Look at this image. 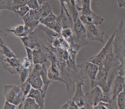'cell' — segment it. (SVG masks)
I'll list each match as a JSON object with an SVG mask.
<instances>
[{
  "label": "cell",
  "mask_w": 125,
  "mask_h": 109,
  "mask_svg": "<svg viewBox=\"0 0 125 109\" xmlns=\"http://www.w3.org/2000/svg\"><path fill=\"white\" fill-rule=\"evenodd\" d=\"M42 14V9L41 6L37 9H30L29 11V15L30 18L39 21H40Z\"/></svg>",
  "instance_id": "26"
},
{
  "label": "cell",
  "mask_w": 125,
  "mask_h": 109,
  "mask_svg": "<svg viewBox=\"0 0 125 109\" xmlns=\"http://www.w3.org/2000/svg\"><path fill=\"white\" fill-rule=\"evenodd\" d=\"M125 23L121 19L115 30V35L113 42V51L115 55L120 61L121 65L123 63L125 56Z\"/></svg>",
  "instance_id": "2"
},
{
  "label": "cell",
  "mask_w": 125,
  "mask_h": 109,
  "mask_svg": "<svg viewBox=\"0 0 125 109\" xmlns=\"http://www.w3.org/2000/svg\"><path fill=\"white\" fill-rule=\"evenodd\" d=\"M30 73V70L28 69L24 68L22 67L20 73V79L21 82V83H24L27 79H28L29 74Z\"/></svg>",
  "instance_id": "29"
},
{
  "label": "cell",
  "mask_w": 125,
  "mask_h": 109,
  "mask_svg": "<svg viewBox=\"0 0 125 109\" xmlns=\"http://www.w3.org/2000/svg\"><path fill=\"white\" fill-rule=\"evenodd\" d=\"M57 16L53 13L40 21V23L54 32L61 34V31L58 28L56 22Z\"/></svg>",
  "instance_id": "17"
},
{
  "label": "cell",
  "mask_w": 125,
  "mask_h": 109,
  "mask_svg": "<svg viewBox=\"0 0 125 109\" xmlns=\"http://www.w3.org/2000/svg\"><path fill=\"white\" fill-rule=\"evenodd\" d=\"M41 7L42 9V14L40 20V22L41 20L44 19L46 17L53 13L51 6L46 1H45L41 5Z\"/></svg>",
  "instance_id": "25"
},
{
  "label": "cell",
  "mask_w": 125,
  "mask_h": 109,
  "mask_svg": "<svg viewBox=\"0 0 125 109\" xmlns=\"http://www.w3.org/2000/svg\"><path fill=\"white\" fill-rule=\"evenodd\" d=\"M40 73L41 78L42 80L43 85H44L43 89L42 90L46 94L47 89L51 82V80L50 79L48 76L47 70L46 68L45 65L44 64H43L42 65V69L40 72Z\"/></svg>",
  "instance_id": "23"
},
{
  "label": "cell",
  "mask_w": 125,
  "mask_h": 109,
  "mask_svg": "<svg viewBox=\"0 0 125 109\" xmlns=\"http://www.w3.org/2000/svg\"><path fill=\"white\" fill-rule=\"evenodd\" d=\"M67 41L69 44V47L67 51L70 58L74 62H76V55L80 49L84 46L89 44V42L87 41H81L77 40L75 36H74Z\"/></svg>",
  "instance_id": "11"
},
{
  "label": "cell",
  "mask_w": 125,
  "mask_h": 109,
  "mask_svg": "<svg viewBox=\"0 0 125 109\" xmlns=\"http://www.w3.org/2000/svg\"><path fill=\"white\" fill-rule=\"evenodd\" d=\"M103 91L99 86H96L85 94L87 105L86 109H93L94 107L102 101Z\"/></svg>",
  "instance_id": "8"
},
{
  "label": "cell",
  "mask_w": 125,
  "mask_h": 109,
  "mask_svg": "<svg viewBox=\"0 0 125 109\" xmlns=\"http://www.w3.org/2000/svg\"><path fill=\"white\" fill-rule=\"evenodd\" d=\"M62 109H78V107L76 104L75 102L71 98L66 103L62 105L61 107Z\"/></svg>",
  "instance_id": "33"
},
{
  "label": "cell",
  "mask_w": 125,
  "mask_h": 109,
  "mask_svg": "<svg viewBox=\"0 0 125 109\" xmlns=\"http://www.w3.org/2000/svg\"></svg>",
  "instance_id": "45"
},
{
  "label": "cell",
  "mask_w": 125,
  "mask_h": 109,
  "mask_svg": "<svg viewBox=\"0 0 125 109\" xmlns=\"http://www.w3.org/2000/svg\"><path fill=\"white\" fill-rule=\"evenodd\" d=\"M0 61L3 68L11 74L19 73L21 68L22 61L20 58L0 56Z\"/></svg>",
  "instance_id": "6"
},
{
  "label": "cell",
  "mask_w": 125,
  "mask_h": 109,
  "mask_svg": "<svg viewBox=\"0 0 125 109\" xmlns=\"http://www.w3.org/2000/svg\"><path fill=\"white\" fill-rule=\"evenodd\" d=\"M28 0H13L12 11L14 12L20 8L27 5Z\"/></svg>",
  "instance_id": "28"
},
{
  "label": "cell",
  "mask_w": 125,
  "mask_h": 109,
  "mask_svg": "<svg viewBox=\"0 0 125 109\" xmlns=\"http://www.w3.org/2000/svg\"><path fill=\"white\" fill-rule=\"evenodd\" d=\"M112 101L113 100H112L111 92L103 91L102 101L108 103H111Z\"/></svg>",
  "instance_id": "37"
},
{
  "label": "cell",
  "mask_w": 125,
  "mask_h": 109,
  "mask_svg": "<svg viewBox=\"0 0 125 109\" xmlns=\"http://www.w3.org/2000/svg\"><path fill=\"white\" fill-rule=\"evenodd\" d=\"M121 63L115 57L113 51L108 54L104 61L99 66V71L94 80H90L91 89L99 86L105 92H111V87L114 79L118 74Z\"/></svg>",
  "instance_id": "1"
},
{
  "label": "cell",
  "mask_w": 125,
  "mask_h": 109,
  "mask_svg": "<svg viewBox=\"0 0 125 109\" xmlns=\"http://www.w3.org/2000/svg\"><path fill=\"white\" fill-rule=\"evenodd\" d=\"M61 35L62 37L67 41L69 40L74 36L73 31L70 28L62 29L61 32Z\"/></svg>",
  "instance_id": "30"
},
{
  "label": "cell",
  "mask_w": 125,
  "mask_h": 109,
  "mask_svg": "<svg viewBox=\"0 0 125 109\" xmlns=\"http://www.w3.org/2000/svg\"><path fill=\"white\" fill-rule=\"evenodd\" d=\"M21 19L23 21L24 25L29 28L31 32L33 31L39 26V23H40V21L30 18L29 12L23 17H22Z\"/></svg>",
  "instance_id": "24"
},
{
  "label": "cell",
  "mask_w": 125,
  "mask_h": 109,
  "mask_svg": "<svg viewBox=\"0 0 125 109\" xmlns=\"http://www.w3.org/2000/svg\"><path fill=\"white\" fill-rule=\"evenodd\" d=\"M125 88V77L121 75L118 74L116 76L114 86L111 90V94L112 100H114L116 99L118 95L124 91Z\"/></svg>",
  "instance_id": "15"
},
{
  "label": "cell",
  "mask_w": 125,
  "mask_h": 109,
  "mask_svg": "<svg viewBox=\"0 0 125 109\" xmlns=\"http://www.w3.org/2000/svg\"><path fill=\"white\" fill-rule=\"evenodd\" d=\"M81 14L83 15H87L92 14L94 13L92 11L90 8V4H83L82 3V7H81Z\"/></svg>",
  "instance_id": "36"
},
{
  "label": "cell",
  "mask_w": 125,
  "mask_h": 109,
  "mask_svg": "<svg viewBox=\"0 0 125 109\" xmlns=\"http://www.w3.org/2000/svg\"><path fill=\"white\" fill-rule=\"evenodd\" d=\"M5 30L13 33L19 37L27 36L31 32L28 27L22 24L18 25L11 29H5Z\"/></svg>",
  "instance_id": "21"
},
{
  "label": "cell",
  "mask_w": 125,
  "mask_h": 109,
  "mask_svg": "<svg viewBox=\"0 0 125 109\" xmlns=\"http://www.w3.org/2000/svg\"><path fill=\"white\" fill-rule=\"evenodd\" d=\"M117 104L120 109H125V88L117 96Z\"/></svg>",
  "instance_id": "27"
},
{
  "label": "cell",
  "mask_w": 125,
  "mask_h": 109,
  "mask_svg": "<svg viewBox=\"0 0 125 109\" xmlns=\"http://www.w3.org/2000/svg\"><path fill=\"white\" fill-rule=\"evenodd\" d=\"M19 86L21 90V91H22L24 96L25 97H26V96L27 97V95L29 93V92L32 88L31 85L27 81H26L24 83H21V84Z\"/></svg>",
  "instance_id": "31"
},
{
  "label": "cell",
  "mask_w": 125,
  "mask_h": 109,
  "mask_svg": "<svg viewBox=\"0 0 125 109\" xmlns=\"http://www.w3.org/2000/svg\"><path fill=\"white\" fill-rule=\"evenodd\" d=\"M91 0H81L82 3L83 4H90Z\"/></svg>",
  "instance_id": "43"
},
{
  "label": "cell",
  "mask_w": 125,
  "mask_h": 109,
  "mask_svg": "<svg viewBox=\"0 0 125 109\" xmlns=\"http://www.w3.org/2000/svg\"><path fill=\"white\" fill-rule=\"evenodd\" d=\"M86 30L87 38L91 40H96L104 43V32L100 28L98 25L92 24H84Z\"/></svg>",
  "instance_id": "10"
},
{
  "label": "cell",
  "mask_w": 125,
  "mask_h": 109,
  "mask_svg": "<svg viewBox=\"0 0 125 109\" xmlns=\"http://www.w3.org/2000/svg\"><path fill=\"white\" fill-rule=\"evenodd\" d=\"M73 31L75 33L77 40L81 41H87L86 39L87 38L86 28L79 18L74 22Z\"/></svg>",
  "instance_id": "14"
},
{
  "label": "cell",
  "mask_w": 125,
  "mask_h": 109,
  "mask_svg": "<svg viewBox=\"0 0 125 109\" xmlns=\"http://www.w3.org/2000/svg\"><path fill=\"white\" fill-rule=\"evenodd\" d=\"M45 93L42 89L31 88L29 93L26 97H31L34 99L37 104L39 105L40 109L44 108V102Z\"/></svg>",
  "instance_id": "16"
},
{
  "label": "cell",
  "mask_w": 125,
  "mask_h": 109,
  "mask_svg": "<svg viewBox=\"0 0 125 109\" xmlns=\"http://www.w3.org/2000/svg\"><path fill=\"white\" fill-rule=\"evenodd\" d=\"M29 10H30L29 7L27 5H26L20 8L18 10H16L14 12V13L21 18L24 16H25L26 14H27L29 12Z\"/></svg>",
  "instance_id": "34"
},
{
  "label": "cell",
  "mask_w": 125,
  "mask_h": 109,
  "mask_svg": "<svg viewBox=\"0 0 125 109\" xmlns=\"http://www.w3.org/2000/svg\"><path fill=\"white\" fill-rule=\"evenodd\" d=\"M48 54L44 53L41 48L33 50V61L35 64H43L48 62Z\"/></svg>",
  "instance_id": "20"
},
{
  "label": "cell",
  "mask_w": 125,
  "mask_h": 109,
  "mask_svg": "<svg viewBox=\"0 0 125 109\" xmlns=\"http://www.w3.org/2000/svg\"><path fill=\"white\" fill-rule=\"evenodd\" d=\"M41 69V64L34 65L33 69L26 80L31 85L32 88L34 89H41L43 85L40 73Z\"/></svg>",
  "instance_id": "9"
},
{
  "label": "cell",
  "mask_w": 125,
  "mask_h": 109,
  "mask_svg": "<svg viewBox=\"0 0 125 109\" xmlns=\"http://www.w3.org/2000/svg\"><path fill=\"white\" fill-rule=\"evenodd\" d=\"M83 84L77 83L76 84V91L73 97L71 98L75 102L78 109H86L87 105L85 94H84L82 90Z\"/></svg>",
  "instance_id": "12"
},
{
  "label": "cell",
  "mask_w": 125,
  "mask_h": 109,
  "mask_svg": "<svg viewBox=\"0 0 125 109\" xmlns=\"http://www.w3.org/2000/svg\"><path fill=\"white\" fill-rule=\"evenodd\" d=\"M13 0H0V10L8 9L12 11Z\"/></svg>",
  "instance_id": "32"
},
{
  "label": "cell",
  "mask_w": 125,
  "mask_h": 109,
  "mask_svg": "<svg viewBox=\"0 0 125 109\" xmlns=\"http://www.w3.org/2000/svg\"><path fill=\"white\" fill-rule=\"evenodd\" d=\"M112 108L111 103H108L106 102H104L103 101H100L97 105L94 107L93 109H110Z\"/></svg>",
  "instance_id": "38"
},
{
  "label": "cell",
  "mask_w": 125,
  "mask_h": 109,
  "mask_svg": "<svg viewBox=\"0 0 125 109\" xmlns=\"http://www.w3.org/2000/svg\"><path fill=\"white\" fill-rule=\"evenodd\" d=\"M25 49L26 50V53H27V57L30 60L31 62L33 63V51H32L31 49H30L27 47H25Z\"/></svg>",
  "instance_id": "41"
},
{
  "label": "cell",
  "mask_w": 125,
  "mask_h": 109,
  "mask_svg": "<svg viewBox=\"0 0 125 109\" xmlns=\"http://www.w3.org/2000/svg\"><path fill=\"white\" fill-rule=\"evenodd\" d=\"M118 4L120 8H125V0H117Z\"/></svg>",
  "instance_id": "42"
},
{
  "label": "cell",
  "mask_w": 125,
  "mask_h": 109,
  "mask_svg": "<svg viewBox=\"0 0 125 109\" xmlns=\"http://www.w3.org/2000/svg\"><path fill=\"white\" fill-rule=\"evenodd\" d=\"M48 54V59L51 61V66L47 71L48 76L51 80L58 81L64 83V81L62 79L61 72L57 61V58L55 54L51 51L46 49Z\"/></svg>",
  "instance_id": "7"
},
{
  "label": "cell",
  "mask_w": 125,
  "mask_h": 109,
  "mask_svg": "<svg viewBox=\"0 0 125 109\" xmlns=\"http://www.w3.org/2000/svg\"><path fill=\"white\" fill-rule=\"evenodd\" d=\"M115 35V31L113 33L101 51L96 55L89 58L87 60L100 66L104 60L106 55L113 51V42Z\"/></svg>",
  "instance_id": "5"
},
{
  "label": "cell",
  "mask_w": 125,
  "mask_h": 109,
  "mask_svg": "<svg viewBox=\"0 0 125 109\" xmlns=\"http://www.w3.org/2000/svg\"><path fill=\"white\" fill-rule=\"evenodd\" d=\"M16 105L15 104L6 100L2 109H15L16 108Z\"/></svg>",
  "instance_id": "40"
},
{
  "label": "cell",
  "mask_w": 125,
  "mask_h": 109,
  "mask_svg": "<svg viewBox=\"0 0 125 109\" xmlns=\"http://www.w3.org/2000/svg\"><path fill=\"white\" fill-rule=\"evenodd\" d=\"M20 58L15 51L10 47L0 36V56Z\"/></svg>",
  "instance_id": "19"
},
{
  "label": "cell",
  "mask_w": 125,
  "mask_h": 109,
  "mask_svg": "<svg viewBox=\"0 0 125 109\" xmlns=\"http://www.w3.org/2000/svg\"><path fill=\"white\" fill-rule=\"evenodd\" d=\"M20 109H40L39 105L35 100L31 97H26L24 100L19 105Z\"/></svg>",
  "instance_id": "22"
},
{
  "label": "cell",
  "mask_w": 125,
  "mask_h": 109,
  "mask_svg": "<svg viewBox=\"0 0 125 109\" xmlns=\"http://www.w3.org/2000/svg\"><path fill=\"white\" fill-rule=\"evenodd\" d=\"M77 67L81 75L84 79L85 78H89L90 80L96 79L99 71V66L97 64L87 60L77 65Z\"/></svg>",
  "instance_id": "4"
},
{
  "label": "cell",
  "mask_w": 125,
  "mask_h": 109,
  "mask_svg": "<svg viewBox=\"0 0 125 109\" xmlns=\"http://www.w3.org/2000/svg\"><path fill=\"white\" fill-rule=\"evenodd\" d=\"M23 43L24 47H27L31 49H34L36 47L41 48V43L39 41V37L38 35L34 30L28 35L24 37H20Z\"/></svg>",
  "instance_id": "13"
},
{
  "label": "cell",
  "mask_w": 125,
  "mask_h": 109,
  "mask_svg": "<svg viewBox=\"0 0 125 109\" xmlns=\"http://www.w3.org/2000/svg\"><path fill=\"white\" fill-rule=\"evenodd\" d=\"M3 92L6 100L16 106L20 105L25 99L19 85H5L3 87Z\"/></svg>",
  "instance_id": "3"
},
{
  "label": "cell",
  "mask_w": 125,
  "mask_h": 109,
  "mask_svg": "<svg viewBox=\"0 0 125 109\" xmlns=\"http://www.w3.org/2000/svg\"><path fill=\"white\" fill-rule=\"evenodd\" d=\"M27 5L30 9H37L41 6L38 0H28Z\"/></svg>",
  "instance_id": "39"
},
{
  "label": "cell",
  "mask_w": 125,
  "mask_h": 109,
  "mask_svg": "<svg viewBox=\"0 0 125 109\" xmlns=\"http://www.w3.org/2000/svg\"><path fill=\"white\" fill-rule=\"evenodd\" d=\"M79 18L83 24H92L97 25L102 24L104 20L103 17L97 15L94 12L87 15H81Z\"/></svg>",
  "instance_id": "18"
},
{
  "label": "cell",
  "mask_w": 125,
  "mask_h": 109,
  "mask_svg": "<svg viewBox=\"0 0 125 109\" xmlns=\"http://www.w3.org/2000/svg\"><path fill=\"white\" fill-rule=\"evenodd\" d=\"M46 0H38V1H39V3L40 5H41L44 2H45Z\"/></svg>",
  "instance_id": "44"
},
{
  "label": "cell",
  "mask_w": 125,
  "mask_h": 109,
  "mask_svg": "<svg viewBox=\"0 0 125 109\" xmlns=\"http://www.w3.org/2000/svg\"><path fill=\"white\" fill-rule=\"evenodd\" d=\"M21 65H22V67L29 69L31 73L34 67V63L31 62L27 57H25L22 60Z\"/></svg>",
  "instance_id": "35"
}]
</instances>
